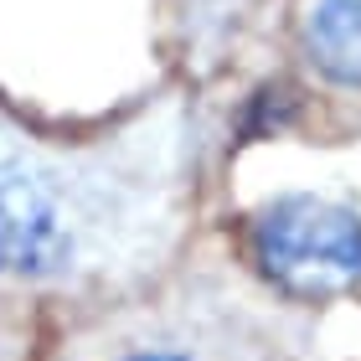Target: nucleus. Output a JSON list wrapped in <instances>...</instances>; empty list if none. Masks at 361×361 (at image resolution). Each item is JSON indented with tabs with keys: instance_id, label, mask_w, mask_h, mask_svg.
<instances>
[{
	"instance_id": "nucleus-4",
	"label": "nucleus",
	"mask_w": 361,
	"mask_h": 361,
	"mask_svg": "<svg viewBox=\"0 0 361 361\" xmlns=\"http://www.w3.org/2000/svg\"><path fill=\"white\" fill-rule=\"evenodd\" d=\"M124 361H186V356H176V351H135V356H124Z\"/></svg>"
},
{
	"instance_id": "nucleus-2",
	"label": "nucleus",
	"mask_w": 361,
	"mask_h": 361,
	"mask_svg": "<svg viewBox=\"0 0 361 361\" xmlns=\"http://www.w3.org/2000/svg\"><path fill=\"white\" fill-rule=\"evenodd\" d=\"M62 258H68V227L52 191L21 166H0V269L47 274Z\"/></svg>"
},
{
	"instance_id": "nucleus-1",
	"label": "nucleus",
	"mask_w": 361,
	"mask_h": 361,
	"mask_svg": "<svg viewBox=\"0 0 361 361\" xmlns=\"http://www.w3.org/2000/svg\"><path fill=\"white\" fill-rule=\"evenodd\" d=\"M253 258L289 294H346L361 284V217L315 196L274 202L253 222Z\"/></svg>"
},
{
	"instance_id": "nucleus-3",
	"label": "nucleus",
	"mask_w": 361,
	"mask_h": 361,
	"mask_svg": "<svg viewBox=\"0 0 361 361\" xmlns=\"http://www.w3.org/2000/svg\"><path fill=\"white\" fill-rule=\"evenodd\" d=\"M305 52L325 78L361 88V0H310Z\"/></svg>"
}]
</instances>
